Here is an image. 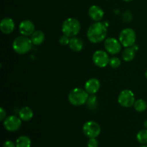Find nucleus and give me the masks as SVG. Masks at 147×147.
<instances>
[{"label":"nucleus","instance_id":"f257e3e1","mask_svg":"<svg viewBox=\"0 0 147 147\" xmlns=\"http://www.w3.org/2000/svg\"><path fill=\"white\" fill-rule=\"evenodd\" d=\"M107 32V26L105 22H94L88 28L87 37L90 42L98 44L106 40Z\"/></svg>","mask_w":147,"mask_h":147},{"label":"nucleus","instance_id":"f03ea898","mask_svg":"<svg viewBox=\"0 0 147 147\" xmlns=\"http://www.w3.org/2000/svg\"><path fill=\"white\" fill-rule=\"evenodd\" d=\"M31 39L27 36L20 35L16 37L12 42V49L17 54L25 55L31 50L32 47Z\"/></svg>","mask_w":147,"mask_h":147},{"label":"nucleus","instance_id":"7ed1b4c3","mask_svg":"<svg viewBox=\"0 0 147 147\" xmlns=\"http://www.w3.org/2000/svg\"><path fill=\"white\" fill-rule=\"evenodd\" d=\"M89 93L85 89L76 88H73L68 94V101L74 106H83L87 103Z\"/></svg>","mask_w":147,"mask_h":147},{"label":"nucleus","instance_id":"20e7f679","mask_svg":"<svg viewBox=\"0 0 147 147\" xmlns=\"http://www.w3.org/2000/svg\"><path fill=\"white\" fill-rule=\"evenodd\" d=\"M81 30V24L80 22L76 18L70 17L63 22L62 24V32L63 34L70 37H76Z\"/></svg>","mask_w":147,"mask_h":147},{"label":"nucleus","instance_id":"39448f33","mask_svg":"<svg viewBox=\"0 0 147 147\" xmlns=\"http://www.w3.org/2000/svg\"><path fill=\"white\" fill-rule=\"evenodd\" d=\"M119 40L121 44L124 47H132L136 44V32L130 27L123 29L119 33Z\"/></svg>","mask_w":147,"mask_h":147},{"label":"nucleus","instance_id":"423d86ee","mask_svg":"<svg viewBox=\"0 0 147 147\" xmlns=\"http://www.w3.org/2000/svg\"><path fill=\"white\" fill-rule=\"evenodd\" d=\"M135 101L134 93L129 89H125L121 91L118 96V103L123 108H131L134 106Z\"/></svg>","mask_w":147,"mask_h":147},{"label":"nucleus","instance_id":"0eeeda50","mask_svg":"<svg viewBox=\"0 0 147 147\" xmlns=\"http://www.w3.org/2000/svg\"><path fill=\"white\" fill-rule=\"evenodd\" d=\"M83 132L86 136L90 138H96L100 135L101 128L97 122L94 121H88L83 126Z\"/></svg>","mask_w":147,"mask_h":147},{"label":"nucleus","instance_id":"6e6552de","mask_svg":"<svg viewBox=\"0 0 147 147\" xmlns=\"http://www.w3.org/2000/svg\"><path fill=\"white\" fill-rule=\"evenodd\" d=\"M92 60L96 66L98 67H106L109 65V54L105 50H98L94 52L92 56Z\"/></svg>","mask_w":147,"mask_h":147},{"label":"nucleus","instance_id":"1a4fd4ad","mask_svg":"<svg viewBox=\"0 0 147 147\" xmlns=\"http://www.w3.org/2000/svg\"><path fill=\"white\" fill-rule=\"evenodd\" d=\"M104 48L106 51L111 55H116L121 53L122 45L120 41L115 37H108L104 40Z\"/></svg>","mask_w":147,"mask_h":147},{"label":"nucleus","instance_id":"9d476101","mask_svg":"<svg viewBox=\"0 0 147 147\" xmlns=\"http://www.w3.org/2000/svg\"><path fill=\"white\" fill-rule=\"evenodd\" d=\"M22 121L19 116L15 115H11L6 118L3 121L4 127L7 131L9 132H15L18 131L21 128Z\"/></svg>","mask_w":147,"mask_h":147},{"label":"nucleus","instance_id":"9b49d317","mask_svg":"<svg viewBox=\"0 0 147 147\" xmlns=\"http://www.w3.org/2000/svg\"><path fill=\"white\" fill-rule=\"evenodd\" d=\"M19 31L22 35L31 36L35 31V26L31 20H25L22 21L19 24Z\"/></svg>","mask_w":147,"mask_h":147},{"label":"nucleus","instance_id":"f8f14e48","mask_svg":"<svg viewBox=\"0 0 147 147\" xmlns=\"http://www.w3.org/2000/svg\"><path fill=\"white\" fill-rule=\"evenodd\" d=\"M15 28L14 20L9 17H5L0 22V30L4 34H10L13 32Z\"/></svg>","mask_w":147,"mask_h":147},{"label":"nucleus","instance_id":"ddd939ff","mask_svg":"<svg viewBox=\"0 0 147 147\" xmlns=\"http://www.w3.org/2000/svg\"><path fill=\"white\" fill-rule=\"evenodd\" d=\"M100 88V82L98 79L92 78L88 79L85 83V90L89 93V94H96L98 92Z\"/></svg>","mask_w":147,"mask_h":147},{"label":"nucleus","instance_id":"4468645a","mask_svg":"<svg viewBox=\"0 0 147 147\" xmlns=\"http://www.w3.org/2000/svg\"><path fill=\"white\" fill-rule=\"evenodd\" d=\"M88 15L94 22H100L104 17L103 9L98 5H92L88 9Z\"/></svg>","mask_w":147,"mask_h":147},{"label":"nucleus","instance_id":"2eb2a0df","mask_svg":"<svg viewBox=\"0 0 147 147\" xmlns=\"http://www.w3.org/2000/svg\"><path fill=\"white\" fill-rule=\"evenodd\" d=\"M68 46L70 50L78 53V52H80L83 50L84 44H83V40L80 37H78L76 36V37H70Z\"/></svg>","mask_w":147,"mask_h":147},{"label":"nucleus","instance_id":"dca6fc26","mask_svg":"<svg viewBox=\"0 0 147 147\" xmlns=\"http://www.w3.org/2000/svg\"><path fill=\"white\" fill-rule=\"evenodd\" d=\"M18 116L22 121L27 122L32 119L34 116V112L29 106H24L19 111Z\"/></svg>","mask_w":147,"mask_h":147},{"label":"nucleus","instance_id":"f3484780","mask_svg":"<svg viewBox=\"0 0 147 147\" xmlns=\"http://www.w3.org/2000/svg\"><path fill=\"white\" fill-rule=\"evenodd\" d=\"M33 45L38 46L42 44L45 40V34L41 30H36L30 37Z\"/></svg>","mask_w":147,"mask_h":147},{"label":"nucleus","instance_id":"a211bd4d","mask_svg":"<svg viewBox=\"0 0 147 147\" xmlns=\"http://www.w3.org/2000/svg\"><path fill=\"white\" fill-rule=\"evenodd\" d=\"M136 55V51L133 49V47H125L124 50L121 53L122 59L125 62H131L134 59Z\"/></svg>","mask_w":147,"mask_h":147},{"label":"nucleus","instance_id":"6ab92c4d","mask_svg":"<svg viewBox=\"0 0 147 147\" xmlns=\"http://www.w3.org/2000/svg\"><path fill=\"white\" fill-rule=\"evenodd\" d=\"M17 147H31V139L27 136H21L16 140Z\"/></svg>","mask_w":147,"mask_h":147},{"label":"nucleus","instance_id":"aec40b11","mask_svg":"<svg viewBox=\"0 0 147 147\" xmlns=\"http://www.w3.org/2000/svg\"><path fill=\"white\" fill-rule=\"evenodd\" d=\"M134 108L139 113L145 111L147 109V103L144 99H138L134 104Z\"/></svg>","mask_w":147,"mask_h":147},{"label":"nucleus","instance_id":"412c9836","mask_svg":"<svg viewBox=\"0 0 147 147\" xmlns=\"http://www.w3.org/2000/svg\"><path fill=\"white\" fill-rule=\"evenodd\" d=\"M136 139L141 144H147V129H142L136 134Z\"/></svg>","mask_w":147,"mask_h":147},{"label":"nucleus","instance_id":"4be33fe9","mask_svg":"<svg viewBox=\"0 0 147 147\" xmlns=\"http://www.w3.org/2000/svg\"><path fill=\"white\" fill-rule=\"evenodd\" d=\"M86 104H87L88 107L90 109H96L98 105V98L96 96V95L92 94L91 96H89Z\"/></svg>","mask_w":147,"mask_h":147},{"label":"nucleus","instance_id":"5701e85b","mask_svg":"<svg viewBox=\"0 0 147 147\" xmlns=\"http://www.w3.org/2000/svg\"><path fill=\"white\" fill-rule=\"evenodd\" d=\"M121 65V59L119 58V57L113 56V57L110 58L109 65H110L111 67H112V68H118V67H120Z\"/></svg>","mask_w":147,"mask_h":147},{"label":"nucleus","instance_id":"b1692460","mask_svg":"<svg viewBox=\"0 0 147 147\" xmlns=\"http://www.w3.org/2000/svg\"><path fill=\"white\" fill-rule=\"evenodd\" d=\"M70 37L65 35V34H63V35L60 37V39H59V43L63 46L68 45L69 42H70Z\"/></svg>","mask_w":147,"mask_h":147},{"label":"nucleus","instance_id":"393cba45","mask_svg":"<svg viewBox=\"0 0 147 147\" xmlns=\"http://www.w3.org/2000/svg\"><path fill=\"white\" fill-rule=\"evenodd\" d=\"M87 146L88 147H98V142L96 138H90L88 142Z\"/></svg>","mask_w":147,"mask_h":147},{"label":"nucleus","instance_id":"a878e982","mask_svg":"<svg viewBox=\"0 0 147 147\" xmlns=\"http://www.w3.org/2000/svg\"><path fill=\"white\" fill-rule=\"evenodd\" d=\"M7 118V111L3 107L0 108V121H4V119Z\"/></svg>","mask_w":147,"mask_h":147},{"label":"nucleus","instance_id":"bb28decb","mask_svg":"<svg viewBox=\"0 0 147 147\" xmlns=\"http://www.w3.org/2000/svg\"><path fill=\"white\" fill-rule=\"evenodd\" d=\"M3 147H17L16 146V144H14V142H11V141L8 140L6 141L3 144Z\"/></svg>","mask_w":147,"mask_h":147},{"label":"nucleus","instance_id":"cd10ccee","mask_svg":"<svg viewBox=\"0 0 147 147\" xmlns=\"http://www.w3.org/2000/svg\"><path fill=\"white\" fill-rule=\"evenodd\" d=\"M132 47H133V49H134V50L136 52L138 50H139V46H138V45H136V44L132 46Z\"/></svg>","mask_w":147,"mask_h":147},{"label":"nucleus","instance_id":"c85d7f7f","mask_svg":"<svg viewBox=\"0 0 147 147\" xmlns=\"http://www.w3.org/2000/svg\"><path fill=\"white\" fill-rule=\"evenodd\" d=\"M144 126L145 129H147V120H146L144 122Z\"/></svg>","mask_w":147,"mask_h":147},{"label":"nucleus","instance_id":"c756f323","mask_svg":"<svg viewBox=\"0 0 147 147\" xmlns=\"http://www.w3.org/2000/svg\"><path fill=\"white\" fill-rule=\"evenodd\" d=\"M123 1H126V2H131V1H134V0H123Z\"/></svg>","mask_w":147,"mask_h":147},{"label":"nucleus","instance_id":"7c9ffc66","mask_svg":"<svg viewBox=\"0 0 147 147\" xmlns=\"http://www.w3.org/2000/svg\"><path fill=\"white\" fill-rule=\"evenodd\" d=\"M145 77H146V78L147 79V70H146V72H145Z\"/></svg>","mask_w":147,"mask_h":147},{"label":"nucleus","instance_id":"2f4dec72","mask_svg":"<svg viewBox=\"0 0 147 147\" xmlns=\"http://www.w3.org/2000/svg\"><path fill=\"white\" fill-rule=\"evenodd\" d=\"M140 147H147V145H146V144H143V145H142V146H141Z\"/></svg>","mask_w":147,"mask_h":147}]
</instances>
